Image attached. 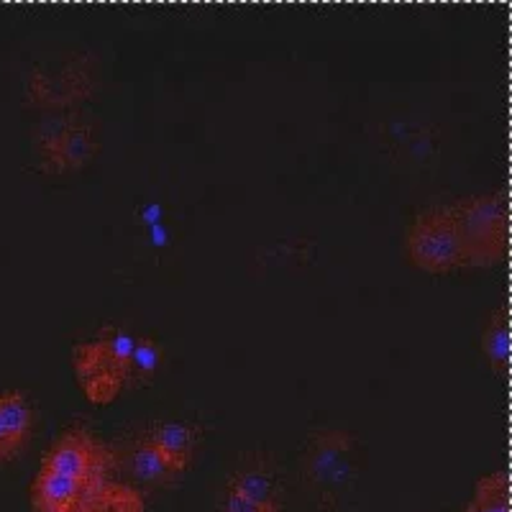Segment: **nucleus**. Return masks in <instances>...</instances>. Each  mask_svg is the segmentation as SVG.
<instances>
[{
	"label": "nucleus",
	"mask_w": 512,
	"mask_h": 512,
	"mask_svg": "<svg viewBox=\"0 0 512 512\" xmlns=\"http://www.w3.org/2000/svg\"><path fill=\"white\" fill-rule=\"evenodd\" d=\"M18 454H21V451H18L16 443H13L11 438H8V433L3 431V425H0V464H3V461L16 459Z\"/></svg>",
	"instance_id": "obj_15"
},
{
	"label": "nucleus",
	"mask_w": 512,
	"mask_h": 512,
	"mask_svg": "<svg viewBox=\"0 0 512 512\" xmlns=\"http://www.w3.org/2000/svg\"><path fill=\"white\" fill-rule=\"evenodd\" d=\"M90 484L72 479L67 474L52 472L41 466L31 484V507L34 512H77L82 497L88 495Z\"/></svg>",
	"instance_id": "obj_5"
},
{
	"label": "nucleus",
	"mask_w": 512,
	"mask_h": 512,
	"mask_svg": "<svg viewBox=\"0 0 512 512\" xmlns=\"http://www.w3.org/2000/svg\"><path fill=\"white\" fill-rule=\"evenodd\" d=\"M159 367H162V346L154 338H136L134 356H131V364H128V379H134V382L149 379L157 374Z\"/></svg>",
	"instance_id": "obj_12"
},
{
	"label": "nucleus",
	"mask_w": 512,
	"mask_h": 512,
	"mask_svg": "<svg viewBox=\"0 0 512 512\" xmlns=\"http://www.w3.org/2000/svg\"><path fill=\"white\" fill-rule=\"evenodd\" d=\"M466 512H510V487L505 474L479 479Z\"/></svg>",
	"instance_id": "obj_11"
},
{
	"label": "nucleus",
	"mask_w": 512,
	"mask_h": 512,
	"mask_svg": "<svg viewBox=\"0 0 512 512\" xmlns=\"http://www.w3.org/2000/svg\"><path fill=\"white\" fill-rule=\"evenodd\" d=\"M218 512H272L267 507L256 505V502L246 500V497L236 495L231 489H226V495L221 497V505H218Z\"/></svg>",
	"instance_id": "obj_14"
},
{
	"label": "nucleus",
	"mask_w": 512,
	"mask_h": 512,
	"mask_svg": "<svg viewBox=\"0 0 512 512\" xmlns=\"http://www.w3.org/2000/svg\"><path fill=\"white\" fill-rule=\"evenodd\" d=\"M410 259L425 272H448L466 264L464 244L451 208L425 210L408 231Z\"/></svg>",
	"instance_id": "obj_3"
},
{
	"label": "nucleus",
	"mask_w": 512,
	"mask_h": 512,
	"mask_svg": "<svg viewBox=\"0 0 512 512\" xmlns=\"http://www.w3.org/2000/svg\"><path fill=\"white\" fill-rule=\"evenodd\" d=\"M0 425L18 451H24L34 428V408L24 392H0Z\"/></svg>",
	"instance_id": "obj_8"
},
{
	"label": "nucleus",
	"mask_w": 512,
	"mask_h": 512,
	"mask_svg": "<svg viewBox=\"0 0 512 512\" xmlns=\"http://www.w3.org/2000/svg\"><path fill=\"white\" fill-rule=\"evenodd\" d=\"M236 495L256 502V505L267 507L272 512H282V487L280 482L264 469H241L231 477L228 487Z\"/></svg>",
	"instance_id": "obj_7"
},
{
	"label": "nucleus",
	"mask_w": 512,
	"mask_h": 512,
	"mask_svg": "<svg viewBox=\"0 0 512 512\" xmlns=\"http://www.w3.org/2000/svg\"><path fill=\"white\" fill-rule=\"evenodd\" d=\"M464 244L466 264H495L505 251V203L500 195H477L451 208Z\"/></svg>",
	"instance_id": "obj_2"
},
{
	"label": "nucleus",
	"mask_w": 512,
	"mask_h": 512,
	"mask_svg": "<svg viewBox=\"0 0 512 512\" xmlns=\"http://www.w3.org/2000/svg\"><path fill=\"white\" fill-rule=\"evenodd\" d=\"M108 464H111L108 451L85 431H70L59 436L49 446L44 461H41L44 469L67 474L72 479H80V482L90 484V487L105 482L103 474L108 469Z\"/></svg>",
	"instance_id": "obj_4"
},
{
	"label": "nucleus",
	"mask_w": 512,
	"mask_h": 512,
	"mask_svg": "<svg viewBox=\"0 0 512 512\" xmlns=\"http://www.w3.org/2000/svg\"><path fill=\"white\" fill-rule=\"evenodd\" d=\"M149 443L162 451L164 459L169 464L175 466V472H185L187 466H190L192 456H195V446H198V433L195 428L187 423H180V420H169V423H159L154 425L149 438Z\"/></svg>",
	"instance_id": "obj_6"
},
{
	"label": "nucleus",
	"mask_w": 512,
	"mask_h": 512,
	"mask_svg": "<svg viewBox=\"0 0 512 512\" xmlns=\"http://www.w3.org/2000/svg\"><path fill=\"white\" fill-rule=\"evenodd\" d=\"M136 338L123 328H108L95 341L75 349V369L80 387L90 402H111L128 382V364L134 356Z\"/></svg>",
	"instance_id": "obj_1"
},
{
	"label": "nucleus",
	"mask_w": 512,
	"mask_h": 512,
	"mask_svg": "<svg viewBox=\"0 0 512 512\" xmlns=\"http://www.w3.org/2000/svg\"><path fill=\"white\" fill-rule=\"evenodd\" d=\"M128 472L141 484H164L175 477V466L169 464L154 443L141 441L128 454Z\"/></svg>",
	"instance_id": "obj_10"
},
{
	"label": "nucleus",
	"mask_w": 512,
	"mask_h": 512,
	"mask_svg": "<svg viewBox=\"0 0 512 512\" xmlns=\"http://www.w3.org/2000/svg\"><path fill=\"white\" fill-rule=\"evenodd\" d=\"M77 512H144L141 497L121 484L100 482L82 497Z\"/></svg>",
	"instance_id": "obj_9"
},
{
	"label": "nucleus",
	"mask_w": 512,
	"mask_h": 512,
	"mask_svg": "<svg viewBox=\"0 0 512 512\" xmlns=\"http://www.w3.org/2000/svg\"><path fill=\"white\" fill-rule=\"evenodd\" d=\"M482 346L487 359L495 367H507V359H510V331H507V320L502 315L487 326V331L482 336Z\"/></svg>",
	"instance_id": "obj_13"
}]
</instances>
